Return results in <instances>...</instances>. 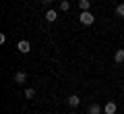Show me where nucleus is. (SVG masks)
<instances>
[{
  "label": "nucleus",
  "mask_w": 124,
  "mask_h": 114,
  "mask_svg": "<svg viewBox=\"0 0 124 114\" xmlns=\"http://www.w3.org/2000/svg\"><path fill=\"white\" fill-rule=\"evenodd\" d=\"M25 97H27V100H33V97H35V89L27 87V89H25Z\"/></svg>",
  "instance_id": "obj_11"
},
{
  "label": "nucleus",
  "mask_w": 124,
  "mask_h": 114,
  "mask_svg": "<svg viewBox=\"0 0 124 114\" xmlns=\"http://www.w3.org/2000/svg\"><path fill=\"white\" fill-rule=\"evenodd\" d=\"M79 21L83 23V25H93V23H95V15H93L91 10H81Z\"/></svg>",
  "instance_id": "obj_1"
},
{
  "label": "nucleus",
  "mask_w": 124,
  "mask_h": 114,
  "mask_svg": "<svg viewBox=\"0 0 124 114\" xmlns=\"http://www.w3.org/2000/svg\"><path fill=\"white\" fill-rule=\"evenodd\" d=\"M122 91H124V83H122Z\"/></svg>",
  "instance_id": "obj_14"
},
{
  "label": "nucleus",
  "mask_w": 124,
  "mask_h": 114,
  "mask_svg": "<svg viewBox=\"0 0 124 114\" xmlns=\"http://www.w3.org/2000/svg\"><path fill=\"white\" fill-rule=\"evenodd\" d=\"M114 62H116V64H122V62H124V50L122 48L114 52Z\"/></svg>",
  "instance_id": "obj_7"
},
{
  "label": "nucleus",
  "mask_w": 124,
  "mask_h": 114,
  "mask_svg": "<svg viewBox=\"0 0 124 114\" xmlns=\"http://www.w3.org/2000/svg\"><path fill=\"white\" fill-rule=\"evenodd\" d=\"M66 102H68V106H70V108H77V106L81 104V97L72 93V96H68V100H66Z\"/></svg>",
  "instance_id": "obj_6"
},
{
  "label": "nucleus",
  "mask_w": 124,
  "mask_h": 114,
  "mask_svg": "<svg viewBox=\"0 0 124 114\" xmlns=\"http://www.w3.org/2000/svg\"><path fill=\"white\" fill-rule=\"evenodd\" d=\"M15 83H19V85H25L27 83V73H25V70H19V73L15 75Z\"/></svg>",
  "instance_id": "obj_4"
},
{
  "label": "nucleus",
  "mask_w": 124,
  "mask_h": 114,
  "mask_svg": "<svg viewBox=\"0 0 124 114\" xmlns=\"http://www.w3.org/2000/svg\"><path fill=\"white\" fill-rule=\"evenodd\" d=\"M116 15H118V17H124V2H120V4L116 6Z\"/></svg>",
  "instance_id": "obj_12"
},
{
  "label": "nucleus",
  "mask_w": 124,
  "mask_h": 114,
  "mask_svg": "<svg viewBox=\"0 0 124 114\" xmlns=\"http://www.w3.org/2000/svg\"><path fill=\"white\" fill-rule=\"evenodd\" d=\"M56 19H58V10H54V9L46 10V21H48V23H54Z\"/></svg>",
  "instance_id": "obj_5"
},
{
  "label": "nucleus",
  "mask_w": 124,
  "mask_h": 114,
  "mask_svg": "<svg viewBox=\"0 0 124 114\" xmlns=\"http://www.w3.org/2000/svg\"><path fill=\"white\" fill-rule=\"evenodd\" d=\"M41 2H44V4H52L54 0H41Z\"/></svg>",
  "instance_id": "obj_13"
},
{
  "label": "nucleus",
  "mask_w": 124,
  "mask_h": 114,
  "mask_svg": "<svg viewBox=\"0 0 124 114\" xmlns=\"http://www.w3.org/2000/svg\"><path fill=\"white\" fill-rule=\"evenodd\" d=\"M79 9L81 10H89L91 9V0H79Z\"/></svg>",
  "instance_id": "obj_9"
},
{
  "label": "nucleus",
  "mask_w": 124,
  "mask_h": 114,
  "mask_svg": "<svg viewBox=\"0 0 124 114\" xmlns=\"http://www.w3.org/2000/svg\"><path fill=\"white\" fill-rule=\"evenodd\" d=\"M116 110H118L116 102H106V106H103V114H116Z\"/></svg>",
  "instance_id": "obj_3"
},
{
  "label": "nucleus",
  "mask_w": 124,
  "mask_h": 114,
  "mask_svg": "<svg viewBox=\"0 0 124 114\" xmlns=\"http://www.w3.org/2000/svg\"><path fill=\"white\" fill-rule=\"evenodd\" d=\"M17 50H19L21 54H29V52H31V44H29L27 40H21V42L17 44Z\"/></svg>",
  "instance_id": "obj_2"
},
{
  "label": "nucleus",
  "mask_w": 124,
  "mask_h": 114,
  "mask_svg": "<svg viewBox=\"0 0 124 114\" xmlns=\"http://www.w3.org/2000/svg\"><path fill=\"white\" fill-rule=\"evenodd\" d=\"M68 9H70V2H68V0H60V10L62 13H66Z\"/></svg>",
  "instance_id": "obj_10"
},
{
  "label": "nucleus",
  "mask_w": 124,
  "mask_h": 114,
  "mask_svg": "<svg viewBox=\"0 0 124 114\" xmlns=\"http://www.w3.org/2000/svg\"><path fill=\"white\" fill-rule=\"evenodd\" d=\"M101 112H103V108L99 104H91L89 106V114H101Z\"/></svg>",
  "instance_id": "obj_8"
}]
</instances>
